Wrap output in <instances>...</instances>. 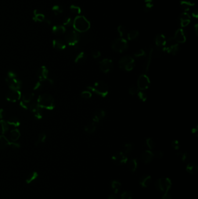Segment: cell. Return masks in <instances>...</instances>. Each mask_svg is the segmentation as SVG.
I'll return each mask as SVG.
<instances>
[{
	"label": "cell",
	"mask_w": 198,
	"mask_h": 199,
	"mask_svg": "<svg viewBox=\"0 0 198 199\" xmlns=\"http://www.w3.org/2000/svg\"><path fill=\"white\" fill-rule=\"evenodd\" d=\"M138 91H139L138 88L137 87V86H135V85H132L131 86H130L128 89V93L131 96H134V95L137 94Z\"/></svg>",
	"instance_id": "60d3db41"
},
{
	"label": "cell",
	"mask_w": 198,
	"mask_h": 199,
	"mask_svg": "<svg viewBox=\"0 0 198 199\" xmlns=\"http://www.w3.org/2000/svg\"><path fill=\"white\" fill-rule=\"evenodd\" d=\"M172 147L174 149L178 150L180 148V143L177 140H174L172 141L171 143Z\"/></svg>",
	"instance_id": "c3c4849f"
},
{
	"label": "cell",
	"mask_w": 198,
	"mask_h": 199,
	"mask_svg": "<svg viewBox=\"0 0 198 199\" xmlns=\"http://www.w3.org/2000/svg\"><path fill=\"white\" fill-rule=\"evenodd\" d=\"M179 19H180V21H184V20L190 19V16L189 15V14H188L187 12H183L179 16Z\"/></svg>",
	"instance_id": "7dc6e473"
},
{
	"label": "cell",
	"mask_w": 198,
	"mask_h": 199,
	"mask_svg": "<svg viewBox=\"0 0 198 199\" xmlns=\"http://www.w3.org/2000/svg\"><path fill=\"white\" fill-rule=\"evenodd\" d=\"M187 171L190 174H197L198 172V166L195 163H189L186 168Z\"/></svg>",
	"instance_id": "4316f807"
},
{
	"label": "cell",
	"mask_w": 198,
	"mask_h": 199,
	"mask_svg": "<svg viewBox=\"0 0 198 199\" xmlns=\"http://www.w3.org/2000/svg\"><path fill=\"white\" fill-rule=\"evenodd\" d=\"M162 199H173V198L172 194L169 191H167L164 193V194L162 196Z\"/></svg>",
	"instance_id": "db71d44e"
},
{
	"label": "cell",
	"mask_w": 198,
	"mask_h": 199,
	"mask_svg": "<svg viewBox=\"0 0 198 199\" xmlns=\"http://www.w3.org/2000/svg\"><path fill=\"white\" fill-rule=\"evenodd\" d=\"M53 46L57 50H63L66 48V44L62 40L56 39L53 42Z\"/></svg>",
	"instance_id": "cb8c5ba5"
},
{
	"label": "cell",
	"mask_w": 198,
	"mask_h": 199,
	"mask_svg": "<svg viewBox=\"0 0 198 199\" xmlns=\"http://www.w3.org/2000/svg\"><path fill=\"white\" fill-rule=\"evenodd\" d=\"M134 149V145L131 143H127L124 146V151H123L125 155L129 154L132 152Z\"/></svg>",
	"instance_id": "74e56055"
},
{
	"label": "cell",
	"mask_w": 198,
	"mask_h": 199,
	"mask_svg": "<svg viewBox=\"0 0 198 199\" xmlns=\"http://www.w3.org/2000/svg\"><path fill=\"white\" fill-rule=\"evenodd\" d=\"M11 142L4 135H0V150L7 149L10 145Z\"/></svg>",
	"instance_id": "484cf974"
},
{
	"label": "cell",
	"mask_w": 198,
	"mask_h": 199,
	"mask_svg": "<svg viewBox=\"0 0 198 199\" xmlns=\"http://www.w3.org/2000/svg\"><path fill=\"white\" fill-rule=\"evenodd\" d=\"M5 116V111L3 109H0V119H3Z\"/></svg>",
	"instance_id": "6f0895ef"
},
{
	"label": "cell",
	"mask_w": 198,
	"mask_h": 199,
	"mask_svg": "<svg viewBox=\"0 0 198 199\" xmlns=\"http://www.w3.org/2000/svg\"><path fill=\"white\" fill-rule=\"evenodd\" d=\"M163 50L170 54L175 55L180 51L179 44L176 43L173 37H172L166 40V43L163 47Z\"/></svg>",
	"instance_id": "8992f818"
},
{
	"label": "cell",
	"mask_w": 198,
	"mask_h": 199,
	"mask_svg": "<svg viewBox=\"0 0 198 199\" xmlns=\"http://www.w3.org/2000/svg\"><path fill=\"white\" fill-rule=\"evenodd\" d=\"M49 71L45 66H42L37 71V76L40 81L52 84L53 81L48 77Z\"/></svg>",
	"instance_id": "8fae6325"
},
{
	"label": "cell",
	"mask_w": 198,
	"mask_h": 199,
	"mask_svg": "<svg viewBox=\"0 0 198 199\" xmlns=\"http://www.w3.org/2000/svg\"><path fill=\"white\" fill-rule=\"evenodd\" d=\"M75 30L77 32L84 33L88 31L91 27L90 22L84 16L79 15L76 17L73 22Z\"/></svg>",
	"instance_id": "7a4b0ae2"
},
{
	"label": "cell",
	"mask_w": 198,
	"mask_h": 199,
	"mask_svg": "<svg viewBox=\"0 0 198 199\" xmlns=\"http://www.w3.org/2000/svg\"><path fill=\"white\" fill-rule=\"evenodd\" d=\"M173 38L174 40L178 44L184 43L187 40L185 33L182 29H178L176 30Z\"/></svg>",
	"instance_id": "e0dca14e"
},
{
	"label": "cell",
	"mask_w": 198,
	"mask_h": 199,
	"mask_svg": "<svg viewBox=\"0 0 198 199\" xmlns=\"http://www.w3.org/2000/svg\"><path fill=\"white\" fill-rule=\"evenodd\" d=\"M80 96L84 99H89L92 97V93L89 90H84L81 93Z\"/></svg>",
	"instance_id": "b9f144b4"
},
{
	"label": "cell",
	"mask_w": 198,
	"mask_h": 199,
	"mask_svg": "<svg viewBox=\"0 0 198 199\" xmlns=\"http://www.w3.org/2000/svg\"><path fill=\"white\" fill-rule=\"evenodd\" d=\"M121 183L118 181L114 180L110 183V188L115 193H117L121 188Z\"/></svg>",
	"instance_id": "d4e9b609"
},
{
	"label": "cell",
	"mask_w": 198,
	"mask_h": 199,
	"mask_svg": "<svg viewBox=\"0 0 198 199\" xmlns=\"http://www.w3.org/2000/svg\"><path fill=\"white\" fill-rule=\"evenodd\" d=\"M166 39L165 36L163 34H157L155 38V44L157 47L160 48L163 47L166 43Z\"/></svg>",
	"instance_id": "44dd1931"
},
{
	"label": "cell",
	"mask_w": 198,
	"mask_h": 199,
	"mask_svg": "<svg viewBox=\"0 0 198 199\" xmlns=\"http://www.w3.org/2000/svg\"><path fill=\"white\" fill-rule=\"evenodd\" d=\"M20 136V131L17 129H14L10 132L9 138L12 142H16L19 140Z\"/></svg>",
	"instance_id": "603a6c76"
},
{
	"label": "cell",
	"mask_w": 198,
	"mask_h": 199,
	"mask_svg": "<svg viewBox=\"0 0 198 199\" xmlns=\"http://www.w3.org/2000/svg\"><path fill=\"white\" fill-rule=\"evenodd\" d=\"M66 29L63 26H57L54 28V32L55 34H57V35H60L62 34L65 32Z\"/></svg>",
	"instance_id": "ab89813d"
},
{
	"label": "cell",
	"mask_w": 198,
	"mask_h": 199,
	"mask_svg": "<svg viewBox=\"0 0 198 199\" xmlns=\"http://www.w3.org/2000/svg\"><path fill=\"white\" fill-rule=\"evenodd\" d=\"M154 157L157 158H162L164 156V153L162 150H157L155 153H153Z\"/></svg>",
	"instance_id": "f907efd6"
},
{
	"label": "cell",
	"mask_w": 198,
	"mask_h": 199,
	"mask_svg": "<svg viewBox=\"0 0 198 199\" xmlns=\"http://www.w3.org/2000/svg\"><path fill=\"white\" fill-rule=\"evenodd\" d=\"M112 50L117 52L122 53L128 49V44L127 41L123 37H119L114 40L112 44Z\"/></svg>",
	"instance_id": "5b68a950"
},
{
	"label": "cell",
	"mask_w": 198,
	"mask_h": 199,
	"mask_svg": "<svg viewBox=\"0 0 198 199\" xmlns=\"http://www.w3.org/2000/svg\"><path fill=\"white\" fill-rule=\"evenodd\" d=\"M137 96L139 98V99L141 100L142 101H143V102L146 101L147 100V96L143 91L139 90V91L137 93Z\"/></svg>",
	"instance_id": "ee69618b"
},
{
	"label": "cell",
	"mask_w": 198,
	"mask_h": 199,
	"mask_svg": "<svg viewBox=\"0 0 198 199\" xmlns=\"http://www.w3.org/2000/svg\"><path fill=\"white\" fill-rule=\"evenodd\" d=\"M153 8V4L151 1H150V2H145L144 9L146 12H149L152 11Z\"/></svg>",
	"instance_id": "7bdbcfd3"
},
{
	"label": "cell",
	"mask_w": 198,
	"mask_h": 199,
	"mask_svg": "<svg viewBox=\"0 0 198 199\" xmlns=\"http://www.w3.org/2000/svg\"><path fill=\"white\" fill-rule=\"evenodd\" d=\"M150 81L148 75L146 74L141 75L137 79V87L139 90L144 91L148 89L150 86Z\"/></svg>",
	"instance_id": "30bf717a"
},
{
	"label": "cell",
	"mask_w": 198,
	"mask_h": 199,
	"mask_svg": "<svg viewBox=\"0 0 198 199\" xmlns=\"http://www.w3.org/2000/svg\"><path fill=\"white\" fill-rule=\"evenodd\" d=\"M22 97V94L19 90H9L7 91L5 95V98L9 102L15 103L19 100H20Z\"/></svg>",
	"instance_id": "2e32d148"
},
{
	"label": "cell",
	"mask_w": 198,
	"mask_h": 199,
	"mask_svg": "<svg viewBox=\"0 0 198 199\" xmlns=\"http://www.w3.org/2000/svg\"><path fill=\"white\" fill-rule=\"evenodd\" d=\"M117 32L119 34L120 37H123V36L125 35V32H126V30L123 26L120 25L117 27Z\"/></svg>",
	"instance_id": "bcb514c9"
},
{
	"label": "cell",
	"mask_w": 198,
	"mask_h": 199,
	"mask_svg": "<svg viewBox=\"0 0 198 199\" xmlns=\"http://www.w3.org/2000/svg\"><path fill=\"white\" fill-rule=\"evenodd\" d=\"M145 2H150V1H151L152 0H144Z\"/></svg>",
	"instance_id": "6125c7cd"
},
{
	"label": "cell",
	"mask_w": 198,
	"mask_h": 199,
	"mask_svg": "<svg viewBox=\"0 0 198 199\" xmlns=\"http://www.w3.org/2000/svg\"><path fill=\"white\" fill-rule=\"evenodd\" d=\"M127 166H128L129 170L131 172L134 173L137 171V168H138V161L137 159H135V158L130 159V160L127 161Z\"/></svg>",
	"instance_id": "7402d4cb"
},
{
	"label": "cell",
	"mask_w": 198,
	"mask_h": 199,
	"mask_svg": "<svg viewBox=\"0 0 198 199\" xmlns=\"http://www.w3.org/2000/svg\"><path fill=\"white\" fill-rule=\"evenodd\" d=\"M46 139H47V135H46V134L45 133L43 132L40 133L39 135V136H38L36 141L35 142V144L36 146H38L39 144H42V143H44V141H45Z\"/></svg>",
	"instance_id": "8d00e7d4"
},
{
	"label": "cell",
	"mask_w": 198,
	"mask_h": 199,
	"mask_svg": "<svg viewBox=\"0 0 198 199\" xmlns=\"http://www.w3.org/2000/svg\"><path fill=\"white\" fill-rule=\"evenodd\" d=\"M194 3L187 1H180V5L182 8L185 11H188L191 7L194 5Z\"/></svg>",
	"instance_id": "4dcf8cb0"
},
{
	"label": "cell",
	"mask_w": 198,
	"mask_h": 199,
	"mask_svg": "<svg viewBox=\"0 0 198 199\" xmlns=\"http://www.w3.org/2000/svg\"><path fill=\"white\" fill-rule=\"evenodd\" d=\"M193 31L196 36L198 35V24H196L193 26Z\"/></svg>",
	"instance_id": "94428289"
},
{
	"label": "cell",
	"mask_w": 198,
	"mask_h": 199,
	"mask_svg": "<svg viewBox=\"0 0 198 199\" xmlns=\"http://www.w3.org/2000/svg\"><path fill=\"white\" fill-rule=\"evenodd\" d=\"M92 57L94 59H97L101 56V52L98 50H94L91 53Z\"/></svg>",
	"instance_id": "816d5d0a"
},
{
	"label": "cell",
	"mask_w": 198,
	"mask_h": 199,
	"mask_svg": "<svg viewBox=\"0 0 198 199\" xmlns=\"http://www.w3.org/2000/svg\"><path fill=\"white\" fill-rule=\"evenodd\" d=\"M20 106L22 108L27 109L29 105L34 101V94L33 93H27L21 97Z\"/></svg>",
	"instance_id": "9a60e30c"
},
{
	"label": "cell",
	"mask_w": 198,
	"mask_h": 199,
	"mask_svg": "<svg viewBox=\"0 0 198 199\" xmlns=\"http://www.w3.org/2000/svg\"><path fill=\"white\" fill-rule=\"evenodd\" d=\"M198 126L196 125L195 126L193 127V128L192 129V131H191V132L192 134H195V135H196L198 134Z\"/></svg>",
	"instance_id": "9f6ffc18"
},
{
	"label": "cell",
	"mask_w": 198,
	"mask_h": 199,
	"mask_svg": "<svg viewBox=\"0 0 198 199\" xmlns=\"http://www.w3.org/2000/svg\"><path fill=\"white\" fill-rule=\"evenodd\" d=\"M107 199H119V197L117 195H116L114 193V194H109Z\"/></svg>",
	"instance_id": "680465c9"
},
{
	"label": "cell",
	"mask_w": 198,
	"mask_h": 199,
	"mask_svg": "<svg viewBox=\"0 0 198 199\" xmlns=\"http://www.w3.org/2000/svg\"><path fill=\"white\" fill-rule=\"evenodd\" d=\"M97 124L92 122L91 123H89L84 127V131L87 133L91 134L95 132L97 130Z\"/></svg>",
	"instance_id": "83f0119b"
},
{
	"label": "cell",
	"mask_w": 198,
	"mask_h": 199,
	"mask_svg": "<svg viewBox=\"0 0 198 199\" xmlns=\"http://www.w3.org/2000/svg\"><path fill=\"white\" fill-rule=\"evenodd\" d=\"M145 51L144 50H138L134 54V56L136 58H141V57H144L145 56Z\"/></svg>",
	"instance_id": "f6af8a7d"
},
{
	"label": "cell",
	"mask_w": 198,
	"mask_h": 199,
	"mask_svg": "<svg viewBox=\"0 0 198 199\" xmlns=\"http://www.w3.org/2000/svg\"><path fill=\"white\" fill-rule=\"evenodd\" d=\"M152 182V178L150 175L147 174L143 175L141 176L139 183L142 188H147L150 186Z\"/></svg>",
	"instance_id": "ffe728a7"
},
{
	"label": "cell",
	"mask_w": 198,
	"mask_h": 199,
	"mask_svg": "<svg viewBox=\"0 0 198 199\" xmlns=\"http://www.w3.org/2000/svg\"><path fill=\"white\" fill-rule=\"evenodd\" d=\"M38 175L39 174L36 171H34V172L30 173L26 179V182L27 184H30V183L32 182L34 180H36L37 179V178L38 177Z\"/></svg>",
	"instance_id": "836d02e7"
},
{
	"label": "cell",
	"mask_w": 198,
	"mask_h": 199,
	"mask_svg": "<svg viewBox=\"0 0 198 199\" xmlns=\"http://www.w3.org/2000/svg\"><path fill=\"white\" fill-rule=\"evenodd\" d=\"M86 59H87L86 54L84 52H81L76 56V57L74 59V62L76 64H82L84 62H85Z\"/></svg>",
	"instance_id": "f1b7e54d"
},
{
	"label": "cell",
	"mask_w": 198,
	"mask_h": 199,
	"mask_svg": "<svg viewBox=\"0 0 198 199\" xmlns=\"http://www.w3.org/2000/svg\"><path fill=\"white\" fill-rule=\"evenodd\" d=\"M192 16L195 17V18H197L198 17V11L197 9H195V10H193V11L192 12Z\"/></svg>",
	"instance_id": "91938a15"
},
{
	"label": "cell",
	"mask_w": 198,
	"mask_h": 199,
	"mask_svg": "<svg viewBox=\"0 0 198 199\" xmlns=\"http://www.w3.org/2000/svg\"><path fill=\"white\" fill-rule=\"evenodd\" d=\"M176 156L178 157L181 158L182 161L184 163L188 162L190 159V156L189 153L187 152H182V151H178L176 153Z\"/></svg>",
	"instance_id": "f546056e"
},
{
	"label": "cell",
	"mask_w": 198,
	"mask_h": 199,
	"mask_svg": "<svg viewBox=\"0 0 198 199\" xmlns=\"http://www.w3.org/2000/svg\"><path fill=\"white\" fill-rule=\"evenodd\" d=\"M80 40L79 33L76 31L71 30L66 33L65 36V41L67 44L71 46H75L78 43Z\"/></svg>",
	"instance_id": "4fadbf2b"
},
{
	"label": "cell",
	"mask_w": 198,
	"mask_h": 199,
	"mask_svg": "<svg viewBox=\"0 0 198 199\" xmlns=\"http://www.w3.org/2000/svg\"><path fill=\"white\" fill-rule=\"evenodd\" d=\"M113 62L111 59L104 58L99 62V69L104 74L110 72L113 69Z\"/></svg>",
	"instance_id": "9c48e42d"
},
{
	"label": "cell",
	"mask_w": 198,
	"mask_h": 199,
	"mask_svg": "<svg viewBox=\"0 0 198 199\" xmlns=\"http://www.w3.org/2000/svg\"><path fill=\"white\" fill-rule=\"evenodd\" d=\"M146 144L149 149H153L155 147V142L150 137H149L146 139Z\"/></svg>",
	"instance_id": "f35d334b"
},
{
	"label": "cell",
	"mask_w": 198,
	"mask_h": 199,
	"mask_svg": "<svg viewBox=\"0 0 198 199\" xmlns=\"http://www.w3.org/2000/svg\"><path fill=\"white\" fill-rule=\"evenodd\" d=\"M172 183L171 180L166 177L159 178L155 182V186L157 189L161 192L165 193L169 191L172 187Z\"/></svg>",
	"instance_id": "52a82bcc"
},
{
	"label": "cell",
	"mask_w": 198,
	"mask_h": 199,
	"mask_svg": "<svg viewBox=\"0 0 198 199\" xmlns=\"http://www.w3.org/2000/svg\"><path fill=\"white\" fill-rule=\"evenodd\" d=\"M32 114L37 119H41L43 117L42 108L38 105L37 101H33L29 105L28 109Z\"/></svg>",
	"instance_id": "5bb4252c"
},
{
	"label": "cell",
	"mask_w": 198,
	"mask_h": 199,
	"mask_svg": "<svg viewBox=\"0 0 198 199\" xmlns=\"http://www.w3.org/2000/svg\"><path fill=\"white\" fill-rule=\"evenodd\" d=\"M133 194L132 192L130 191H124L120 195L119 199H132Z\"/></svg>",
	"instance_id": "d590c367"
},
{
	"label": "cell",
	"mask_w": 198,
	"mask_h": 199,
	"mask_svg": "<svg viewBox=\"0 0 198 199\" xmlns=\"http://www.w3.org/2000/svg\"><path fill=\"white\" fill-rule=\"evenodd\" d=\"M5 82L10 90H20L22 87V82L17 77V76L9 77L7 76L5 78Z\"/></svg>",
	"instance_id": "ba28073f"
},
{
	"label": "cell",
	"mask_w": 198,
	"mask_h": 199,
	"mask_svg": "<svg viewBox=\"0 0 198 199\" xmlns=\"http://www.w3.org/2000/svg\"><path fill=\"white\" fill-rule=\"evenodd\" d=\"M9 130V125L7 121L4 120H0V133L1 134H4L7 132Z\"/></svg>",
	"instance_id": "d6a6232c"
},
{
	"label": "cell",
	"mask_w": 198,
	"mask_h": 199,
	"mask_svg": "<svg viewBox=\"0 0 198 199\" xmlns=\"http://www.w3.org/2000/svg\"><path fill=\"white\" fill-rule=\"evenodd\" d=\"M106 116V112L104 109H99L97 110L93 116H92V121L96 124L99 122L105 116Z\"/></svg>",
	"instance_id": "d6986e66"
},
{
	"label": "cell",
	"mask_w": 198,
	"mask_h": 199,
	"mask_svg": "<svg viewBox=\"0 0 198 199\" xmlns=\"http://www.w3.org/2000/svg\"><path fill=\"white\" fill-rule=\"evenodd\" d=\"M8 124L14 127H18L20 125V121L16 116H11L7 121Z\"/></svg>",
	"instance_id": "1f68e13d"
},
{
	"label": "cell",
	"mask_w": 198,
	"mask_h": 199,
	"mask_svg": "<svg viewBox=\"0 0 198 199\" xmlns=\"http://www.w3.org/2000/svg\"><path fill=\"white\" fill-rule=\"evenodd\" d=\"M89 90L94 92L101 97L105 98L109 94V87L107 83L104 81H98L87 87Z\"/></svg>",
	"instance_id": "3957f363"
},
{
	"label": "cell",
	"mask_w": 198,
	"mask_h": 199,
	"mask_svg": "<svg viewBox=\"0 0 198 199\" xmlns=\"http://www.w3.org/2000/svg\"><path fill=\"white\" fill-rule=\"evenodd\" d=\"M139 36V32L137 30H133L127 34V39L128 40H134Z\"/></svg>",
	"instance_id": "e575fe53"
},
{
	"label": "cell",
	"mask_w": 198,
	"mask_h": 199,
	"mask_svg": "<svg viewBox=\"0 0 198 199\" xmlns=\"http://www.w3.org/2000/svg\"><path fill=\"white\" fill-rule=\"evenodd\" d=\"M112 160L116 166H122L127 163L128 158L123 151H118L113 154Z\"/></svg>",
	"instance_id": "7c38bea8"
},
{
	"label": "cell",
	"mask_w": 198,
	"mask_h": 199,
	"mask_svg": "<svg viewBox=\"0 0 198 199\" xmlns=\"http://www.w3.org/2000/svg\"><path fill=\"white\" fill-rule=\"evenodd\" d=\"M36 101L42 109L52 110L55 107V99L50 94H43L40 95Z\"/></svg>",
	"instance_id": "6da1fadb"
},
{
	"label": "cell",
	"mask_w": 198,
	"mask_h": 199,
	"mask_svg": "<svg viewBox=\"0 0 198 199\" xmlns=\"http://www.w3.org/2000/svg\"><path fill=\"white\" fill-rule=\"evenodd\" d=\"M154 158L153 153L150 150H145L141 155V161L145 164H149Z\"/></svg>",
	"instance_id": "ac0fdd59"
},
{
	"label": "cell",
	"mask_w": 198,
	"mask_h": 199,
	"mask_svg": "<svg viewBox=\"0 0 198 199\" xmlns=\"http://www.w3.org/2000/svg\"><path fill=\"white\" fill-rule=\"evenodd\" d=\"M9 146L12 149H18L20 147V144L17 143V142H11Z\"/></svg>",
	"instance_id": "11a10c76"
},
{
	"label": "cell",
	"mask_w": 198,
	"mask_h": 199,
	"mask_svg": "<svg viewBox=\"0 0 198 199\" xmlns=\"http://www.w3.org/2000/svg\"><path fill=\"white\" fill-rule=\"evenodd\" d=\"M135 66V60L132 57L125 55L120 58L119 61V67L122 71H131Z\"/></svg>",
	"instance_id": "277c9868"
},
{
	"label": "cell",
	"mask_w": 198,
	"mask_h": 199,
	"mask_svg": "<svg viewBox=\"0 0 198 199\" xmlns=\"http://www.w3.org/2000/svg\"><path fill=\"white\" fill-rule=\"evenodd\" d=\"M70 9L73 13L75 14H80L81 13V9L80 7L75 5H72Z\"/></svg>",
	"instance_id": "681fc988"
},
{
	"label": "cell",
	"mask_w": 198,
	"mask_h": 199,
	"mask_svg": "<svg viewBox=\"0 0 198 199\" xmlns=\"http://www.w3.org/2000/svg\"><path fill=\"white\" fill-rule=\"evenodd\" d=\"M190 22V19L184 20V21H180V25L182 27H187L188 25H189Z\"/></svg>",
	"instance_id": "f5cc1de1"
}]
</instances>
